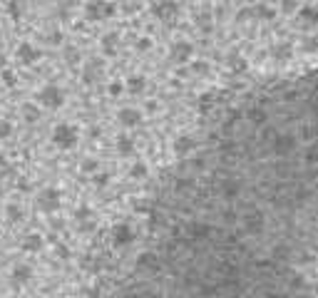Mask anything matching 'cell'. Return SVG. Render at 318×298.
Segmentation results:
<instances>
[{
  "instance_id": "obj_1",
  "label": "cell",
  "mask_w": 318,
  "mask_h": 298,
  "mask_svg": "<svg viewBox=\"0 0 318 298\" xmlns=\"http://www.w3.org/2000/svg\"><path fill=\"white\" fill-rule=\"evenodd\" d=\"M38 100L43 102V107H48V110H58V107H63L65 92L58 87V84H45V87L38 92Z\"/></svg>"
},
{
  "instance_id": "obj_2",
  "label": "cell",
  "mask_w": 318,
  "mask_h": 298,
  "mask_svg": "<svg viewBox=\"0 0 318 298\" xmlns=\"http://www.w3.org/2000/svg\"><path fill=\"white\" fill-rule=\"evenodd\" d=\"M60 204H63V194H60V189H55V186L43 189V192H40V196H38V206H40L43 212H48V214L58 212V209H60Z\"/></svg>"
},
{
  "instance_id": "obj_3",
  "label": "cell",
  "mask_w": 318,
  "mask_h": 298,
  "mask_svg": "<svg viewBox=\"0 0 318 298\" xmlns=\"http://www.w3.org/2000/svg\"><path fill=\"white\" fill-rule=\"evenodd\" d=\"M53 142H55L60 149H72L77 144V132H75V127H70V124H58V127L53 130Z\"/></svg>"
},
{
  "instance_id": "obj_4",
  "label": "cell",
  "mask_w": 318,
  "mask_h": 298,
  "mask_svg": "<svg viewBox=\"0 0 318 298\" xmlns=\"http://www.w3.org/2000/svg\"><path fill=\"white\" fill-rule=\"evenodd\" d=\"M40 50L38 48H33L30 42H20L18 45V50H15V58L20 60V62H25V65H33V62H38L40 60Z\"/></svg>"
},
{
  "instance_id": "obj_5",
  "label": "cell",
  "mask_w": 318,
  "mask_h": 298,
  "mask_svg": "<svg viewBox=\"0 0 318 298\" xmlns=\"http://www.w3.org/2000/svg\"><path fill=\"white\" fill-rule=\"evenodd\" d=\"M43 246H45V238H43L38 231H30V234L23 236V248H25V251L35 254V251H40Z\"/></svg>"
},
{
  "instance_id": "obj_6",
  "label": "cell",
  "mask_w": 318,
  "mask_h": 298,
  "mask_svg": "<svg viewBox=\"0 0 318 298\" xmlns=\"http://www.w3.org/2000/svg\"><path fill=\"white\" fill-rule=\"evenodd\" d=\"M110 12H112V5H107V2H100V0H95V2H90V5H87V18H92V20L107 18Z\"/></svg>"
},
{
  "instance_id": "obj_7",
  "label": "cell",
  "mask_w": 318,
  "mask_h": 298,
  "mask_svg": "<svg viewBox=\"0 0 318 298\" xmlns=\"http://www.w3.org/2000/svg\"><path fill=\"white\" fill-rule=\"evenodd\" d=\"M30 276H33V268H30L28 264H20V266H15V268H13V274H10V278H13V284H15V286H20V284H28V281H30Z\"/></svg>"
},
{
  "instance_id": "obj_8",
  "label": "cell",
  "mask_w": 318,
  "mask_h": 298,
  "mask_svg": "<svg viewBox=\"0 0 318 298\" xmlns=\"http://www.w3.org/2000/svg\"><path fill=\"white\" fill-rule=\"evenodd\" d=\"M132 238H134V231L129 228L127 224L115 226V244H117V246H122V244H132Z\"/></svg>"
},
{
  "instance_id": "obj_9",
  "label": "cell",
  "mask_w": 318,
  "mask_h": 298,
  "mask_svg": "<svg viewBox=\"0 0 318 298\" xmlns=\"http://www.w3.org/2000/svg\"><path fill=\"white\" fill-rule=\"evenodd\" d=\"M23 117H25L28 122H38V120H40V110H38L35 104L28 102V104H23Z\"/></svg>"
},
{
  "instance_id": "obj_10",
  "label": "cell",
  "mask_w": 318,
  "mask_h": 298,
  "mask_svg": "<svg viewBox=\"0 0 318 298\" xmlns=\"http://www.w3.org/2000/svg\"><path fill=\"white\" fill-rule=\"evenodd\" d=\"M8 12H10L13 20H20V18H23V2H20V0H10V2H8Z\"/></svg>"
},
{
  "instance_id": "obj_11",
  "label": "cell",
  "mask_w": 318,
  "mask_h": 298,
  "mask_svg": "<svg viewBox=\"0 0 318 298\" xmlns=\"http://www.w3.org/2000/svg\"><path fill=\"white\" fill-rule=\"evenodd\" d=\"M120 122H125V124H137V122H139V114H137L134 110H122V112H120Z\"/></svg>"
},
{
  "instance_id": "obj_12",
  "label": "cell",
  "mask_w": 318,
  "mask_h": 298,
  "mask_svg": "<svg viewBox=\"0 0 318 298\" xmlns=\"http://www.w3.org/2000/svg\"><path fill=\"white\" fill-rule=\"evenodd\" d=\"M8 219H10V222H20V219H23V209H20L18 204H10V206H8Z\"/></svg>"
},
{
  "instance_id": "obj_13",
  "label": "cell",
  "mask_w": 318,
  "mask_h": 298,
  "mask_svg": "<svg viewBox=\"0 0 318 298\" xmlns=\"http://www.w3.org/2000/svg\"><path fill=\"white\" fill-rule=\"evenodd\" d=\"M10 132H13V124H10L8 120H0V140L10 137Z\"/></svg>"
},
{
  "instance_id": "obj_14",
  "label": "cell",
  "mask_w": 318,
  "mask_h": 298,
  "mask_svg": "<svg viewBox=\"0 0 318 298\" xmlns=\"http://www.w3.org/2000/svg\"><path fill=\"white\" fill-rule=\"evenodd\" d=\"M65 58H67V62H77V58H80V55H77V48L67 45V48H65Z\"/></svg>"
},
{
  "instance_id": "obj_15",
  "label": "cell",
  "mask_w": 318,
  "mask_h": 298,
  "mask_svg": "<svg viewBox=\"0 0 318 298\" xmlns=\"http://www.w3.org/2000/svg\"><path fill=\"white\" fill-rule=\"evenodd\" d=\"M75 219H77V222H82V219H90V209H87V206H80V209L75 212Z\"/></svg>"
},
{
  "instance_id": "obj_16",
  "label": "cell",
  "mask_w": 318,
  "mask_h": 298,
  "mask_svg": "<svg viewBox=\"0 0 318 298\" xmlns=\"http://www.w3.org/2000/svg\"><path fill=\"white\" fill-rule=\"evenodd\" d=\"M95 77H97V72H95V62H92V65L87 68V72H85V82H92Z\"/></svg>"
},
{
  "instance_id": "obj_17",
  "label": "cell",
  "mask_w": 318,
  "mask_h": 298,
  "mask_svg": "<svg viewBox=\"0 0 318 298\" xmlns=\"http://www.w3.org/2000/svg\"><path fill=\"white\" fill-rule=\"evenodd\" d=\"M142 84H144V80H139V77H132V80H129V87H132L134 92H137V90H139Z\"/></svg>"
},
{
  "instance_id": "obj_18",
  "label": "cell",
  "mask_w": 318,
  "mask_h": 298,
  "mask_svg": "<svg viewBox=\"0 0 318 298\" xmlns=\"http://www.w3.org/2000/svg\"><path fill=\"white\" fill-rule=\"evenodd\" d=\"M120 152H122V154H129V152H132V144H129L127 140H120Z\"/></svg>"
},
{
  "instance_id": "obj_19",
  "label": "cell",
  "mask_w": 318,
  "mask_h": 298,
  "mask_svg": "<svg viewBox=\"0 0 318 298\" xmlns=\"http://www.w3.org/2000/svg\"><path fill=\"white\" fill-rule=\"evenodd\" d=\"M112 42H115V35H107V38H105V48H107V52H110V55H112V52H115V50H112V48H110V45H112Z\"/></svg>"
},
{
  "instance_id": "obj_20",
  "label": "cell",
  "mask_w": 318,
  "mask_h": 298,
  "mask_svg": "<svg viewBox=\"0 0 318 298\" xmlns=\"http://www.w3.org/2000/svg\"><path fill=\"white\" fill-rule=\"evenodd\" d=\"M3 74H5V80H8V84H13V82H15V77H13V72H8V70H3Z\"/></svg>"
},
{
  "instance_id": "obj_21",
  "label": "cell",
  "mask_w": 318,
  "mask_h": 298,
  "mask_svg": "<svg viewBox=\"0 0 318 298\" xmlns=\"http://www.w3.org/2000/svg\"><path fill=\"white\" fill-rule=\"evenodd\" d=\"M132 174H134V176H139V174H144V166H142V164H137V166H134V172H132Z\"/></svg>"
},
{
  "instance_id": "obj_22",
  "label": "cell",
  "mask_w": 318,
  "mask_h": 298,
  "mask_svg": "<svg viewBox=\"0 0 318 298\" xmlns=\"http://www.w3.org/2000/svg\"><path fill=\"white\" fill-rule=\"evenodd\" d=\"M92 166H95V162H92V159H87V162H85V164H82V169H87V172H90V169H92Z\"/></svg>"
},
{
  "instance_id": "obj_23",
  "label": "cell",
  "mask_w": 318,
  "mask_h": 298,
  "mask_svg": "<svg viewBox=\"0 0 318 298\" xmlns=\"http://www.w3.org/2000/svg\"><path fill=\"white\" fill-rule=\"evenodd\" d=\"M18 186H20V192H25V189H28V182H25V179H20V182H18Z\"/></svg>"
},
{
  "instance_id": "obj_24",
  "label": "cell",
  "mask_w": 318,
  "mask_h": 298,
  "mask_svg": "<svg viewBox=\"0 0 318 298\" xmlns=\"http://www.w3.org/2000/svg\"><path fill=\"white\" fill-rule=\"evenodd\" d=\"M0 72H3V60H0Z\"/></svg>"
}]
</instances>
